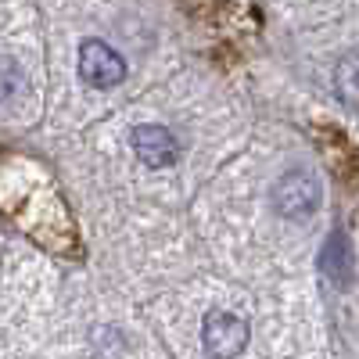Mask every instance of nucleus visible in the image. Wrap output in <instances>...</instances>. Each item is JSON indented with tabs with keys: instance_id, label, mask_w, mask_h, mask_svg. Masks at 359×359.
Wrapping results in <instances>:
<instances>
[{
	"instance_id": "nucleus-1",
	"label": "nucleus",
	"mask_w": 359,
	"mask_h": 359,
	"mask_svg": "<svg viewBox=\"0 0 359 359\" xmlns=\"http://www.w3.org/2000/svg\"><path fill=\"white\" fill-rule=\"evenodd\" d=\"M273 208L287 219H306L320 208V184L306 169H291L277 180L273 187Z\"/></svg>"
},
{
	"instance_id": "nucleus-2",
	"label": "nucleus",
	"mask_w": 359,
	"mask_h": 359,
	"mask_svg": "<svg viewBox=\"0 0 359 359\" xmlns=\"http://www.w3.org/2000/svg\"><path fill=\"white\" fill-rule=\"evenodd\" d=\"M201 341H205L208 355H219V359L237 355V352H245V345H248V323H245V316H237V313L212 309L205 316Z\"/></svg>"
},
{
	"instance_id": "nucleus-3",
	"label": "nucleus",
	"mask_w": 359,
	"mask_h": 359,
	"mask_svg": "<svg viewBox=\"0 0 359 359\" xmlns=\"http://www.w3.org/2000/svg\"><path fill=\"white\" fill-rule=\"evenodd\" d=\"M79 76L90 86L108 90V86H118L126 79V62L104 40H83V47H79Z\"/></svg>"
},
{
	"instance_id": "nucleus-4",
	"label": "nucleus",
	"mask_w": 359,
	"mask_h": 359,
	"mask_svg": "<svg viewBox=\"0 0 359 359\" xmlns=\"http://www.w3.org/2000/svg\"><path fill=\"white\" fill-rule=\"evenodd\" d=\"M133 151H137L140 162L162 169V165L176 162L180 147H176V140H172V133L165 126H137L133 130Z\"/></svg>"
},
{
	"instance_id": "nucleus-5",
	"label": "nucleus",
	"mask_w": 359,
	"mask_h": 359,
	"mask_svg": "<svg viewBox=\"0 0 359 359\" xmlns=\"http://www.w3.org/2000/svg\"><path fill=\"white\" fill-rule=\"evenodd\" d=\"M320 273L331 277L334 284H348L352 280V252H348V237L341 230H334L331 237H327V245L320 248Z\"/></svg>"
},
{
	"instance_id": "nucleus-6",
	"label": "nucleus",
	"mask_w": 359,
	"mask_h": 359,
	"mask_svg": "<svg viewBox=\"0 0 359 359\" xmlns=\"http://www.w3.org/2000/svg\"><path fill=\"white\" fill-rule=\"evenodd\" d=\"M338 90H341V97L359 101V72H355V54L348 57V62H341V69H338Z\"/></svg>"
},
{
	"instance_id": "nucleus-7",
	"label": "nucleus",
	"mask_w": 359,
	"mask_h": 359,
	"mask_svg": "<svg viewBox=\"0 0 359 359\" xmlns=\"http://www.w3.org/2000/svg\"><path fill=\"white\" fill-rule=\"evenodd\" d=\"M18 86H22V72L15 69V62L0 57V97H11Z\"/></svg>"
}]
</instances>
